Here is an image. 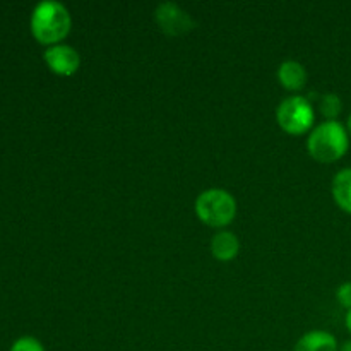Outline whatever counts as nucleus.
<instances>
[{"mask_svg": "<svg viewBox=\"0 0 351 351\" xmlns=\"http://www.w3.org/2000/svg\"><path fill=\"white\" fill-rule=\"evenodd\" d=\"M31 33L34 40L47 47L62 43L71 33V12L57 0H43L31 12Z\"/></svg>", "mask_w": 351, "mask_h": 351, "instance_id": "1", "label": "nucleus"}, {"mask_svg": "<svg viewBox=\"0 0 351 351\" xmlns=\"http://www.w3.org/2000/svg\"><path fill=\"white\" fill-rule=\"evenodd\" d=\"M350 147L348 129L338 120H326L311 130L307 151L317 163L329 165L341 160Z\"/></svg>", "mask_w": 351, "mask_h": 351, "instance_id": "2", "label": "nucleus"}, {"mask_svg": "<svg viewBox=\"0 0 351 351\" xmlns=\"http://www.w3.org/2000/svg\"><path fill=\"white\" fill-rule=\"evenodd\" d=\"M195 215L211 228H225L235 219L237 201L225 189H208L195 199Z\"/></svg>", "mask_w": 351, "mask_h": 351, "instance_id": "3", "label": "nucleus"}, {"mask_svg": "<svg viewBox=\"0 0 351 351\" xmlns=\"http://www.w3.org/2000/svg\"><path fill=\"white\" fill-rule=\"evenodd\" d=\"M276 120L281 130H285L287 134L302 136L314 129V106L304 96H290L278 106Z\"/></svg>", "mask_w": 351, "mask_h": 351, "instance_id": "4", "label": "nucleus"}, {"mask_svg": "<svg viewBox=\"0 0 351 351\" xmlns=\"http://www.w3.org/2000/svg\"><path fill=\"white\" fill-rule=\"evenodd\" d=\"M158 26L168 36H182L194 29L195 23L189 12H185L180 5L173 2L160 3L154 12Z\"/></svg>", "mask_w": 351, "mask_h": 351, "instance_id": "5", "label": "nucleus"}, {"mask_svg": "<svg viewBox=\"0 0 351 351\" xmlns=\"http://www.w3.org/2000/svg\"><path fill=\"white\" fill-rule=\"evenodd\" d=\"M45 64L48 65L53 74L62 75V77H71L81 67V55L74 47L65 43L48 47L43 53Z\"/></svg>", "mask_w": 351, "mask_h": 351, "instance_id": "6", "label": "nucleus"}, {"mask_svg": "<svg viewBox=\"0 0 351 351\" xmlns=\"http://www.w3.org/2000/svg\"><path fill=\"white\" fill-rule=\"evenodd\" d=\"M240 252V240L235 233L228 230H221L216 233L211 240V254L219 263H230L235 259Z\"/></svg>", "mask_w": 351, "mask_h": 351, "instance_id": "7", "label": "nucleus"}, {"mask_svg": "<svg viewBox=\"0 0 351 351\" xmlns=\"http://www.w3.org/2000/svg\"><path fill=\"white\" fill-rule=\"evenodd\" d=\"M293 351H339L338 339L328 331H308L295 345Z\"/></svg>", "mask_w": 351, "mask_h": 351, "instance_id": "8", "label": "nucleus"}, {"mask_svg": "<svg viewBox=\"0 0 351 351\" xmlns=\"http://www.w3.org/2000/svg\"><path fill=\"white\" fill-rule=\"evenodd\" d=\"M307 71L300 62L287 60L278 69V81L288 91H300L307 84Z\"/></svg>", "mask_w": 351, "mask_h": 351, "instance_id": "9", "label": "nucleus"}, {"mask_svg": "<svg viewBox=\"0 0 351 351\" xmlns=\"http://www.w3.org/2000/svg\"><path fill=\"white\" fill-rule=\"evenodd\" d=\"M331 191L338 208L351 215V168H345L335 175Z\"/></svg>", "mask_w": 351, "mask_h": 351, "instance_id": "10", "label": "nucleus"}, {"mask_svg": "<svg viewBox=\"0 0 351 351\" xmlns=\"http://www.w3.org/2000/svg\"><path fill=\"white\" fill-rule=\"evenodd\" d=\"M319 110H321V113L328 120H336V117L341 113L343 103L338 95H335V93H328V95L322 96L321 101H319Z\"/></svg>", "mask_w": 351, "mask_h": 351, "instance_id": "11", "label": "nucleus"}, {"mask_svg": "<svg viewBox=\"0 0 351 351\" xmlns=\"http://www.w3.org/2000/svg\"><path fill=\"white\" fill-rule=\"evenodd\" d=\"M10 351H45V348L40 339L33 338V336H23L12 343Z\"/></svg>", "mask_w": 351, "mask_h": 351, "instance_id": "12", "label": "nucleus"}, {"mask_svg": "<svg viewBox=\"0 0 351 351\" xmlns=\"http://www.w3.org/2000/svg\"><path fill=\"white\" fill-rule=\"evenodd\" d=\"M336 298H338L339 305H343L345 308L351 311V281L348 283H343L341 287L336 291Z\"/></svg>", "mask_w": 351, "mask_h": 351, "instance_id": "13", "label": "nucleus"}, {"mask_svg": "<svg viewBox=\"0 0 351 351\" xmlns=\"http://www.w3.org/2000/svg\"><path fill=\"white\" fill-rule=\"evenodd\" d=\"M339 351H351V341L343 343V345L339 346Z\"/></svg>", "mask_w": 351, "mask_h": 351, "instance_id": "14", "label": "nucleus"}, {"mask_svg": "<svg viewBox=\"0 0 351 351\" xmlns=\"http://www.w3.org/2000/svg\"><path fill=\"white\" fill-rule=\"evenodd\" d=\"M346 328L351 332V311H348V314H346Z\"/></svg>", "mask_w": 351, "mask_h": 351, "instance_id": "15", "label": "nucleus"}, {"mask_svg": "<svg viewBox=\"0 0 351 351\" xmlns=\"http://www.w3.org/2000/svg\"><path fill=\"white\" fill-rule=\"evenodd\" d=\"M348 134L351 136V115L348 117Z\"/></svg>", "mask_w": 351, "mask_h": 351, "instance_id": "16", "label": "nucleus"}]
</instances>
